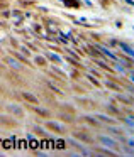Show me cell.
Instances as JSON below:
<instances>
[{"label": "cell", "instance_id": "6da1fadb", "mask_svg": "<svg viewBox=\"0 0 134 157\" xmlns=\"http://www.w3.org/2000/svg\"><path fill=\"white\" fill-rule=\"evenodd\" d=\"M71 135H73L75 140H78V142H82V144H88V145H92V144L95 142L93 137L90 135L88 132H83V130H73Z\"/></svg>", "mask_w": 134, "mask_h": 157}, {"label": "cell", "instance_id": "7a4b0ae2", "mask_svg": "<svg viewBox=\"0 0 134 157\" xmlns=\"http://www.w3.org/2000/svg\"><path fill=\"white\" fill-rule=\"evenodd\" d=\"M0 127H4V128H15L19 127V122L15 120V117L12 115H0Z\"/></svg>", "mask_w": 134, "mask_h": 157}, {"label": "cell", "instance_id": "3957f363", "mask_svg": "<svg viewBox=\"0 0 134 157\" xmlns=\"http://www.w3.org/2000/svg\"><path fill=\"white\" fill-rule=\"evenodd\" d=\"M4 75H5V78L10 81V85H14V86H24L26 85V81L19 76V71H14V69H12V71H7V73H4Z\"/></svg>", "mask_w": 134, "mask_h": 157}, {"label": "cell", "instance_id": "277c9868", "mask_svg": "<svg viewBox=\"0 0 134 157\" xmlns=\"http://www.w3.org/2000/svg\"><path fill=\"white\" fill-rule=\"evenodd\" d=\"M5 112H7L9 115L15 117V118H24V110L19 105H15V103H9V105L5 106Z\"/></svg>", "mask_w": 134, "mask_h": 157}, {"label": "cell", "instance_id": "5b68a950", "mask_svg": "<svg viewBox=\"0 0 134 157\" xmlns=\"http://www.w3.org/2000/svg\"><path fill=\"white\" fill-rule=\"evenodd\" d=\"M4 63H5V66H10V69H14V71H21V69L24 68V66H22V63L17 61L15 58H12V56H5Z\"/></svg>", "mask_w": 134, "mask_h": 157}, {"label": "cell", "instance_id": "8992f818", "mask_svg": "<svg viewBox=\"0 0 134 157\" xmlns=\"http://www.w3.org/2000/svg\"><path fill=\"white\" fill-rule=\"evenodd\" d=\"M27 108L32 110L36 115L43 117V118H51V112H49V110H46V108H41L39 105H29V103H27Z\"/></svg>", "mask_w": 134, "mask_h": 157}, {"label": "cell", "instance_id": "52a82bcc", "mask_svg": "<svg viewBox=\"0 0 134 157\" xmlns=\"http://www.w3.org/2000/svg\"><path fill=\"white\" fill-rule=\"evenodd\" d=\"M107 132L110 133V135H114L117 140H120V142H126V137H124V132H122V128H117V127H114V125H110V127H107Z\"/></svg>", "mask_w": 134, "mask_h": 157}, {"label": "cell", "instance_id": "ba28073f", "mask_svg": "<svg viewBox=\"0 0 134 157\" xmlns=\"http://www.w3.org/2000/svg\"><path fill=\"white\" fill-rule=\"evenodd\" d=\"M76 103H78L82 108H87V110H93V108H97V103L93 101V100H88V98H76L75 100Z\"/></svg>", "mask_w": 134, "mask_h": 157}, {"label": "cell", "instance_id": "9c48e42d", "mask_svg": "<svg viewBox=\"0 0 134 157\" xmlns=\"http://www.w3.org/2000/svg\"><path fill=\"white\" fill-rule=\"evenodd\" d=\"M46 128L51 130V132H55V133H59V135H63V133L66 132L65 127L59 125V123H56V122H46Z\"/></svg>", "mask_w": 134, "mask_h": 157}, {"label": "cell", "instance_id": "30bf717a", "mask_svg": "<svg viewBox=\"0 0 134 157\" xmlns=\"http://www.w3.org/2000/svg\"><path fill=\"white\" fill-rule=\"evenodd\" d=\"M21 98L24 100L26 103H29V105H39V98H38V96H34L32 93L22 91V93H21Z\"/></svg>", "mask_w": 134, "mask_h": 157}, {"label": "cell", "instance_id": "8fae6325", "mask_svg": "<svg viewBox=\"0 0 134 157\" xmlns=\"http://www.w3.org/2000/svg\"><path fill=\"white\" fill-rule=\"evenodd\" d=\"M78 122H85V123H88L90 127H97V128L100 127V122L95 118V117H92V115H82L78 118Z\"/></svg>", "mask_w": 134, "mask_h": 157}, {"label": "cell", "instance_id": "7c38bea8", "mask_svg": "<svg viewBox=\"0 0 134 157\" xmlns=\"http://www.w3.org/2000/svg\"><path fill=\"white\" fill-rule=\"evenodd\" d=\"M68 144L75 147V149L78 150V152H82V155H90V154H92V152H88V150H87L85 147H83V144H82V142H78V140H75V139H70V140H68Z\"/></svg>", "mask_w": 134, "mask_h": 157}, {"label": "cell", "instance_id": "4fadbf2b", "mask_svg": "<svg viewBox=\"0 0 134 157\" xmlns=\"http://www.w3.org/2000/svg\"><path fill=\"white\" fill-rule=\"evenodd\" d=\"M10 54H12V56H14V58H15V59H17V61H21V63H22V64H26V66H29V68H34V64H32V63H31V61H29V59H27V58H26V56H22V54H21V52H19V51H14V49H12V51H10Z\"/></svg>", "mask_w": 134, "mask_h": 157}, {"label": "cell", "instance_id": "5bb4252c", "mask_svg": "<svg viewBox=\"0 0 134 157\" xmlns=\"http://www.w3.org/2000/svg\"><path fill=\"white\" fill-rule=\"evenodd\" d=\"M97 139H99V142H102L105 147H110V149H116V150H119V145H117V142H114L112 139H107V137H104V135H99Z\"/></svg>", "mask_w": 134, "mask_h": 157}, {"label": "cell", "instance_id": "9a60e30c", "mask_svg": "<svg viewBox=\"0 0 134 157\" xmlns=\"http://www.w3.org/2000/svg\"><path fill=\"white\" fill-rule=\"evenodd\" d=\"M58 118L63 120V122H66V123H75V122H76L75 115H73V113H66V112H61V113L58 115Z\"/></svg>", "mask_w": 134, "mask_h": 157}, {"label": "cell", "instance_id": "2e32d148", "mask_svg": "<svg viewBox=\"0 0 134 157\" xmlns=\"http://www.w3.org/2000/svg\"><path fill=\"white\" fill-rule=\"evenodd\" d=\"M116 100H117V101H120L122 105H132V96H126V95H122V91L116 95Z\"/></svg>", "mask_w": 134, "mask_h": 157}, {"label": "cell", "instance_id": "e0dca14e", "mask_svg": "<svg viewBox=\"0 0 134 157\" xmlns=\"http://www.w3.org/2000/svg\"><path fill=\"white\" fill-rule=\"evenodd\" d=\"M93 154H100V155H117L114 150H109V149H105V147H95V149H93Z\"/></svg>", "mask_w": 134, "mask_h": 157}, {"label": "cell", "instance_id": "ac0fdd59", "mask_svg": "<svg viewBox=\"0 0 134 157\" xmlns=\"http://www.w3.org/2000/svg\"><path fill=\"white\" fill-rule=\"evenodd\" d=\"M105 112L110 113V115H114V117H120V115H122V110H119L116 105H107L105 106Z\"/></svg>", "mask_w": 134, "mask_h": 157}, {"label": "cell", "instance_id": "d6986e66", "mask_svg": "<svg viewBox=\"0 0 134 157\" xmlns=\"http://www.w3.org/2000/svg\"><path fill=\"white\" fill-rule=\"evenodd\" d=\"M44 81H46V86H48V88L51 90L53 93H56L58 96H63V90H59V88H58V86H56L53 81H48V79H44Z\"/></svg>", "mask_w": 134, "mask_h": 157}, {"label": "cell", "instance_id": "ffe728a7", "mask_svg": "<svg viewBox=\"0 0 134 157\" xmlns=\"http://www.w3.org/2000/svg\"><path fill=\"white\" fill-rule=\"evenodd\" d=\"M95 118H97V120H102V122L109 123V125H114V123H116V120H114L112 117H107V115H102V113H97V115H95Z\"/></svg>", "mask_w": 134, "mask_h": 157}, {"label": "cell", "instance_id": "44dd1931", "mask_svg": "<svg viewBox=\"0 0 134 157\" xmlns=\"http://www.w3.org/2000/svg\"><path fill=\"white\" fill-rule=\"evenodd\" d=\"M61 2L66 5V7H73V9H78L80 5H82L80 0H61Z\"/></svg>", "mask_w": 134, "mask_h": 157}, {"label": "cell", "instance_id": "7402d4cb", "mask_svg": "<svg viewBox=\"0 0 134 157\" xmlns=\"http://www.w3.org/2000/svg\"><path fill=\"white\" fill-rule=\"evenodd\" d=\"M65 61H66V63H70L71 66H75V69H83V64H82V63H78L76 59H73V58H68V56H66Z\"/></svg>", "mask_w": 134, "mask_h": 157}, {"label": "cell", "instance_id": "603a6c76", "mask_svg": "<svg viewBox=\"0 0 134 157\" xmlns=\"http://www.w3.org/2000/svg\"><path fill=\"white\" fill-rule=\"evenodd\" d=\"M59 108H61V112L73 113V115H75V108H73V105H70V103H61V105H59Z\"/></svg>", "mask_w": 134, "mask_h": 157}, {"label": "cell", "instance_id": "cb8c5ba5", "mask_svg": "<svg viewBox=\"0 0 134 157\" xmlns=\"http://www.w3.org/2000/svg\"><path fill=\"white\" fill-rule=\"evenodd\" d=\"M95 64H97V66H100V68H102L104 71L114 73V69H112V68H109V64H107V63H104V61H100V59H97V61H95Z\"/></svg>", "mask_w": 134, "mask_h": 157}, {"label": "cell", "instance_id": "d4e9b609", "mask_svg": "<svg viewBox=\"0 0 134 157\" xmlns=\"http://www.w3.org/2000/svg\"><path fill=\"white\" fill-rule=\"evenodd\" d=\"M46 59H49V61L56 63V64H59V63H61V59H59L56 54H53V52H46Z\"/></svg>", "mask_w": 134, "mask_h": 157}, {"label": "cell", "instance_id": "484cf974", "mask_svg": "<svg viewBox=\"0 0 134 157\" xmlns=\"http://www.w3.org/2000/svg\"><path fill=\"white\" fill-rule=\"evenodd\" d=\"M34 64H38V66H43V68H46V66H48V63H46V59L43 58V56H36V59H34Z\"/></svg>", "mask_w": 134, "mask_h": 157}, {"label": "cell", "instance_id": "4316f807", "mask_svg": "<svg viewBox=\"0 0 134 157\" xmlns=\"http://www.w3.org/2000/svg\"><path fill=\"white\" fill-rule=\"evenodd\" d=\"M32 130H34V133H36V135H39V137H46V135H48V133H46V130H43L41 127H38V125L32 127Z\"/></svg>", "mask_w": 134, "mask_h": 157}, {"label": "cell", "instance_id": "83f0119b", "mask_svg": "<svg viewBox=\"0 0 134 157\" xmlns=\"http://www.w3.org/2000/svg\"><path fill=\"white\" fill-rule=\"evenodd\" d=\"M120 48H122V51H126L127 52V54H129V56H132L134 54V52H132V48H131V46L129 44H126V42H120Z\"/></svg>", "mask_w": 134, "mask_h": 157}, {"label": "cell", "instance_id": "f1b7e54d", "mask_svg": "<svg viewBox=\"0 0 134 157\" xmlns=\"http://www.w3.org/2000/svg\"><path fill=\"white\" fill-rule=\"evenodd\" d=\"M66 52L70 54V58H73V59H80V54H76L73 49H66Z\"/></svg>", "mask_w": 134, "mask_h": 157}, {"label": "cell", "instance_id": "f546056e", "mask_svg": "<svg viewBox=\"0 0 134 157\" xmlns=\"http://www.w3.org/2000/svg\"><path fill=\"white\" fill-rule=\"evenodd\" d=\"M87 78L90 79V81H92V85H95L97 88H100V83L99 81H95V78H93V76H90V75H87Z\"/></svg>", "mask_w": 134, "mask_h": 157}, {"label": "cell", "instance_id": "4dcf8cb0", "mask_svg": "<svg viewBox=\"0 0 134 157\" xmlns=\"http://www.w3.org/2000/svg\"><path fill=\"white\" fill-rule=\"evenodd\" d=\"M9 41H10V46H12V48H15V49H19V42H17V41H15V39H14V37H10V39H9Z\"/></svg>", "mask_w": 134, "mask_h": 157}, {"label": "cell", "instance_id": "1f68e13d", "mask_svg": "<svg viewBox=\"0 0 134 157\" xmlns=\"http://www.w3.org/2000/svg\"><path fill=\"white\" fill-rule=\"evenodd\" d=\"M19 2H21L22 5H32V4H34L32 0H19Z\"/></svg>", "mask_w": 134, "mask_h": 157}, {"label": "cell", "instance_id": "d6a6232c", "mask_svg": "<svg viewBox=\"0 0 134 157\" xmlns=\"http://www.w3.org/2000/svg\"><path fill=\"white\" fill-rule=\"evenodd\" d=\"M73 90H75V91H78V93H85V90L80 88V86H76V85H73Z\"/></svg>", "mask_w": 134, "mask_h": 157}, {"label": "cell", "instance_id": "836d02e7", "mask_svg": "<svg viewBox=\"0 0 134 157\" xmlns=\"http://www.w3.org/2000/svg\"><path fill=\"white\" fill-rule=\"evenodd\" d=\"M2 17H4V19H9V17H10V12H9V10H4V12H2Z\"/></svg>", "mask_w": 134, "mask_h": 157}, {"label": "cell", "instance_id": "e575fe53", "mask_svg": "<svg viewBox=\"0 0 134 157\" xmlns=\"http://www.w3.org/2000/svg\"><path fill=\"white\" fill-rule=\"evenodd\" d=\"M4 71H5V63H4V61H0V75H2Z\"/></svg>", "mask_w": 134, "mask_h": 157}, {"label": "cell", "instance_id": "d590c367", "mask_svg": "<svg viewBox=\"0 0 134 157\" xmlns=\"http://www.w3.org/2000/svg\"><path fill=\"white\" fill-rule=\"evenodd\" d=\"M7 7H9V4H7V2H0V9H2V10H5Z\"/></svg>", "mask_w": 134, "mask_h": 157}, {"label": "cell", "instance_id": "8d00e7d4", "mask_svg": "<svg viewBox=\"0 0 134 157\" xmlns=\"http://www.w3.org/2000/svg\"><path fill=\"white\" fill-rule=\"evenodd\" d=\"M27 48H29V49H32V51H38V48H36L34 44H31V42H27Z\"/></svg>", "mask_w": 134, "mask_h": 157}, {"label": "cell", "instance_id": "74e56055", "mask_svg": "<svg viewBox=\"0 0 134 157\" xmlns=\"http://www.w3.org/2000/svg\"><path fill=\"white\" fill-rule=\"evenodd\" d=\"M100 2H102L104 7H109V5H110V2H107V0H100Z\"/></svg>", "mask_w": 134, "mask_h": 157}, {"label": "cell", "instance_id": "f35d334b", "mask_svg": "<svg viewBox=\"0 0 134 157\" xmlns=\"http://www.w3.org/2000/svg\"><path fill=\"white\" fill-rule=\"evenodd\" d=\"M34 155H41V157H46L48 154H44V152H34Z\"/></svg>", "mask_w": 134, "mask_h": 157}, {"label": "cell", "instance_id": "ab89813d", "mask_svg": "<svg viewBox=\"0 0 134 157\" xmlns=\"http://www.w3.org/2000/svg\"><path fill=\"white\" fill-rule=\"evenodd\" d=\"M0 93H4V88H2V86H0Z\"/></svg>", "mask_w": 134, "mask_h": 157}, {"label": "cell", "instance_id": "60d3db41", "mask_svg": "<svg viewBox=\"0 0 134 157\" xmlns=\"http://www.w3.org/2000/svg\"><path fill=\"white\" fill-rule=\"evenodd\" d=\"M0 54H4V51H2V48H0Z\"/></svg>", "mask_w": 134, "mask_h": 157}, {"label": "cell", "instance_id": "b9f144b4", "mask_svg": "<svg viewBox=\"0 0 134 157\" xmlns=\"http://www.w3.org/2000/svg\"><path fill=\"white\" fill-rule=\"evenodd\" d=\"M0 110H2V106H0Z\"/></svg>", "mask_w": 134, "mask_h": 157}]
</instances>
